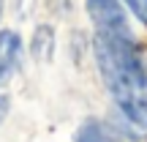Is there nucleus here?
Listing matches in <instances>:
<instances>
[{
  "label": "nucleus",
  "mask_w": 147,
  "mask_h": 142,
  "mask_svg": "<svg viewBox=\"0 0 147 142\" xmlns=\"http://www.w3.org/2000/svg\"><path fill=\"white\" fill-rule=\"evenodd\" d=\"M125 3H128V8L147 25V0H125Z\"/></svg>",
  "instance_id": "423d86ee"
},
{
  "label": "nucleus",
  "mask_w": 147,
  "mask_h": 142,
  "mask_svg": "<svg viewBox=\"0 0 147 142\" xmlns=\"http://www.w3.org/2000/svg\"><path fill=\"white\" fill-rule=\"evenodd\" d=\"M76 142H115V137H112L98 120H90V123H84V126H82Z\"/></svg>",
  "instance_id": "39448f33"
},
{
  "label": "nucleus",
  "mask_w": 147,
  "mask_h": 142,
  "mask_svg": "<svg viewBox=\"0 0 147 142\" xmlns=\"http://www.w3.org/2000/svg\"><path fill=\"white\" fill-rule=\"evenodd\" d=\"M0 11H3V3H0Z\"/></svg>",
  "instance_id": "6e6552de"
},
{
  "label": "nucleus",
  "mask_w": 147,
  "mask_h": 142,
  "mask_svg": "<svg viewBox=\"0 0 147 142\" xmlns=\"http://www.w3.org/2000/svg\"><path fill=\"white\" fill-rule=\"evenodd\" d=\"M30 52L36 60H52L55 55V30L49 25H41L36 27V33H33V44H30Z\"/></svg>",
  "instance_id": "20e7f679"
},
{
  "label": "nucleus",
  "mask_w": 147,
  "mask_h": 142,
  "mask_svg": "<svg viewBox=\"0 0 147 142\" xmlns=\"http://www.w3.org/2000/svg\"><path fill=\"white\" fill-rule=\"evenodd\" d=\"M87 14L95 25L98 36L109 38H134L128 16L123 11L120 0H87Z\"/></svg>",
  "instance_id": "f03ea898"
},
{
  "label": "nucleus",
  "mask_w": 147,
  "mask_h": 142,
  "mask_svg": "<svg viewBox=\"0 0 147 142\" xmlns=\"http://www.w3.org/2000/svg\"><path fill=\"white\" fill-rule=\"evenodd\" d=\"M22 52V41L14 30H3L0 33V85L14 74V66L19 60Z\"/></svg>",
  "instance_id": "7ed1b4c3"
},
{
  "label": "nucleus",
  "mask_w": 147,
  "mask_h": 142,
  "mask_svg": "<svg viewBox=\"0 0 147 142\" xmlns=\"http://www.w3.org/2000/svg\"><path fill=\"white\" fill-rule=\"evenodd\" d=\"M93 52L115 104L131 123L147 128V71L134 47V38H109L95 33Z\"/></svg>",
  "instance_id": "f257e3e1"
},
{
  "label": "nucleus",
  "mask_w": 147,
  "mask_h": 142,
  "mask_svg": "<svg viewBox=\"0 0 147 142\" xmlns=\"http://www.w3.org/2000/svg\"><path fill=\"white\" fill-rule=\"evenodd\" d=\"M8 107H11V99L8 96H0V123L8 118Z\"/></svg>",
  "instance_id": "0eeeda50"
}]
</instances>
